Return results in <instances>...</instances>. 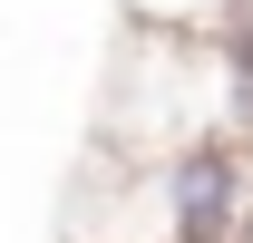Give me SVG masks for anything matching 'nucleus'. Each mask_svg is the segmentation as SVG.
I'll return each instance as SVG.
<instances>
[{
  "mask_svg": "<svg viewBox=\"0 0 253 243\" xmlns=\"http://www.w3.org/2000/svg\"><path fill=\"white\" fill-rule=\"evenodd\" d=\"M156 204H166V243H253V146L244 136H185L156 165Z\"/></svg>",
  "mask_w": 253,
  "mask_h": 243,
  "instance_id": "1",
  "label": "nucleus"
},
{
  "mask_svg": "<svg viewBox=\"0 0 253 243\" xmlns=\"http://www.w3.org/2000/svg\"><path fill=\"white\" fill-rule=\"evenodd\" d=\"M214 68L234 78V107H244V146H253V20H214Z\"/></svg>",
  "mask_w": 253,
  "mask_h": 243,
  "instance_id": "2",
  "label": "nucleus"
}]
</instances>
